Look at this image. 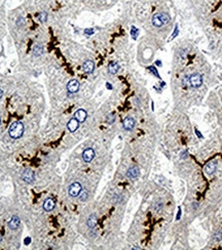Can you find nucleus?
Returning <instances> with one entry per match:
<instances>
[{"mask_svg":"<svg viewBox=\"0 0 222 250\" xmlns=\"http://www.w3.org/2000/svg\"><path fill=\"white\" fill-rule=\"evenodd\" d=\"M9 136L13 139H20L24 133V124L20 121L13 122L9 127Z\"/></svg>","mask_w":222,"mask_h":250,"instance_id":"f257e3e1","label":"nucleus"},{"mask_svg":"<svg viewBox=\"0 0 222 250\" xmlns=\"http://www.w3.org/2000/svg\"><path fill=\"white\" fill-rule=\"evenodd\" d=\"M170 22V16H169L167 13L161 12V13H156L152 16V24L154 27L156 28H161L164 25L168 24Z\"/></svg>","mask_w":222,"mask_h":250,"instance_id":"f03ea898","label":"nucleus"},{"mask_svg":"<svg viewBox=\"0 0 222 250\" xmlns=\"http://www.w3.org/2000/svg\"><path fill=\"white\" fill-rule=\"evenodd\" d=\"M188 83H189V85L192 86V87L198 88L203 84V76L198 74V73H195V74H192L191 76H189Z\"/></svg>","mask_w":222,"mask_h":250,"instance_id":"7ed1b4c3","label":"nucleus"},{"mask_svg":"<svg viewBox=\"0 0 222 250\" xmlns=\"http://www.w3.org/2000/svg\"><path fill=\"white\" fill-rule=\"evenodd\" d=\"M81 191H82V187L79 182H73L69 187V195L71 197H77V196H79Z\"/></svg>","mask_w":222,"mask_h":250,"instance_id":"20e7f679","label":"nucleus"},{"mask_svg":"<svg viewBox=\"0 0 222 250\" xmlns=\"http://www.w3.org/2000/svg\"><path fill=\"white\" fill-rule=\"evenodd\" d=\"M34 178H35V175H34V172H33L31 169H26L24 170V172L22 173V179L27 182V184H31V182L34 181Z\"/></svg>","mask_w":222,"mask_h":250,"instance_id":"39448f33","label":"nucleus"},{"mask_svg":"<svg viewBox=\"0 0 222 250\" xmlns=\"http://www.w3.org/2000/svg\"><path fill=\"white\" fill-rule=\"evenodd\" d=\"M67 89H68L70 93H75V92L79 90V82L75 79L70 80L67 84Z\"/></svg>","mask_w":222,"mask_h":250,"instance_id":"423d86ee","label":"nucleus"},{"mask_svg":"<svg viewBox=\"0 0 222 250\" xmlns=\"http://www.w3.org/2000/svg\"><path fill=\"white\" fill-rule=\"evenodd\" d=\"M95 158V151L92 148L86 149L82 153V159L84 162H91L93 159Z\"/></svg>","mask_w":222,"mask_h":250,"instance_id":"0eeeda50","label":"nucleus"},{"mask_svg":"<svg viewBox=\"0 0 222 250\" xmlns=\"http://www.w3.org/2000/svg\"><path fill=\"white\" fill-rule=\"evenodd\" d=\"M122 125H123V128H125L126 130H132V129L135 127V125H136V121H135L134 118L126 117V119L123 120Z\"/></svg>","mask_w":222,"mask_h":250,"instance_id":"6e6552de","label":"nucleus"},{"mask_svg":"<svg viewBox=\"0 0 222 250\" xmlns=\"http://www.w3.org/2000/svg\"><path fill=\"white\" fill-rule=\"evenodd\" d=\"M82 70L86 74H92L95 70V63L93 61H86L82 65Z\"/></svg>","mask_w":222,"mask_h":250,"instance_id":"1a4fd4ad","label":"nucleus"},{"mask_svg":"<svg viewBox=\"0 0 222 250\" xmlns=\"http://www.w3.org/2000/svg\"><path fill=\"white\" fill-rule=\"evenodd\" d=\"M86 117H88V114H86V112L84 111L83 109H79V110H77L74 114V118L77 119V121L79 123H82L86 121Z\"/></svg>","mask_w":222,"mask_h":250,"instance_id":"9d476101","label":"nucleus"},{"mask_svg":"<svg viewBox=\"0 0 222 250\" xmlns=\"http://www.w3.org/2000/svg\"><path fill=\"white\" fill-rule=\"evenodd\" d=\"M216 168H217V163L215 161H211L209 162L208 164L205 166V172L207 173V174H212V173L215 172Z\"/></svg>","mask_w":222,"mask_h":250,"instance_id":"9b49d317","label":"nucleus"},{"mask_svg":"<svg viewBox=\"0 0 222 250\" xmlns=\"http://www.w3.org/2000/svg\"><path fill=\"white\" fill-rule=\"evenodd\" d=\"M78 126H79V122L77 121V119H75V118H72V119L69 120L68 124H67V128L69 129V131H71V132H74V131L77 130Z\"/></svg>","mask_w":222,"mask_h":250,"instance_id":"f8f14e48","label":"nucleus"},{"mask_svg":"<svg viewBox=\"0 0 222 250\" xmlns=\"http://www.w3.org/2000/svg\"><path fill=\"white\" fill-rule=\"evenodd\" d=\"M55 206H56V202L54 201V199L52 198L46 199L43 203V209L45 210V211H52V210L55 208Z\"/></svg>","mask_w":222,"mask_h":250,"instance_id":"ddd939ff","label":"nucleus"},{"mask_svg":"<svg viewBox=\"0 0 222 250\" xmlns=\"http://www.w3.org/2000/svg\"><path fill=\"white\" fill-rule=\"evenodd\" d=\"M20 224H21L20 218L16 215H15V216H13V217L10 218L9 223H8V227H9L10 230H16L20 227Z\"/></svg>","mask_w":222,"mask_h":250,"instance_id":"4468645a","label":"nucleus"},{"mask_svg":"<svg viewBox=\"0 0 222 250\" xmlns=\"http://www.w3.org/2000/svg\"><path fill=\"white\" fill-rule=\"evenodd\" d=\"M139 174H140V170H139V168L137 167V166L131 167L130 169L128 170V172H126V175H128V178H138Z\"/></svg>","mask_w":222,"mask_h":250,"instance_id":"2eb2a0df","label":"nucleus"},{"mask_svg":"<svg viewBox=\"0 0 222 250\" xmlns=\"http://www.w3.org/2000/svg\"><path fill=\"white\" fill-rule=\"evenodd\" d=\"M118 70H119V65L117 63H115V62H111V63L109 64L108 72L110 73V74H112V75L116 74V73L118 72Z\"/></svg>","mask_w":222,"mask_h":250,"instance_id":"dca6fc26","label":"nucleus"},{"mask_svg":"<svg viewBox=\"0 0 222 250\" xmlns=\"http://www.w3.org/2000/svg\"><path fill=\"white\" fill-rule=\"evenodd\" d=\"M86 224H88V226L89 227H92V229H93V227H96V224H97V217H96V215L93 214V215L89 216V220H88V223H86Z\"/></svg>","mask_w":222,"mask_h":250,"instance_id":"f3484780","label":"nucleus"},{"mask_svg":"<svg viewBox=\"0 0 222 250\" xmlns=\"http://www.w3.org/2000/svg\"><path fill=\"white\" fill-rule=\"evenodd\" d=\"M42 52H43V47H42L41 45H35L34 46L33 53H34L35 57H39V55H41Z\"/></svg>","mask_w":222,"mask_h":250,"instance_id":"a211bd4d","label":"nucleus"},{"mask_svg":"<svg viewBox=\"0 0 222 250\" xmlns=\"http://www.w3.org/2000/svg\"><path fill=\"white\" fill-rule=\"evenodd\" d=\"M39 21H40L41 23H45L47 21V13L45 12H42L39 13Z\"/></svg>","mask_w":222,"mask_h":250,"instance_id":"6ab92c4d","label":"nucleus"},{"mask_svg":"<svg viewBox=\"0 0 222 250\" xmlns=\"http://www.w3.org/2000/svg\"><path fill=\"white\" fill-rule=\"evenodd\" d=\"M86 198H88V192L86 191H81L80 194H79V199H80V201H86Z\"/></svg>","mask_w":222,"mask_h":250,"instance_id":"aec40b11","label":"nucleus"},{"mask_svg":"<svg viewBox=\"0 0 222 250\" xmlns=\"http://www.w3.org/2000/svg\"><path fill=\"white\" fill-rule=\"evenodd\" d=\"M106 120H107V122L109 123V124H112V123L114 122V120H115L114 114H109L107 116V118H106Z\"/></svg>","mask_w":222,"mask_h":250,"instance_id":"412c9836","label":"nucleus"},{"mask_svg":"<svg viewBox=\"0 0 222 250\" xmlns=\"http://www.w3.org/2000/svg\"><path fill=\"white\" fill-rule=\"evenodd\" d=\"M214 240L215 241H221L222 240V232H217V233H215V235H214Z\"/></svg>","mask_w":222,"mask_h":250,"instance_id":"4be33fe9","label":"nucleus"},{"mask_svg":"<svg viewBox=\"0 0 222 250\" xmlns=\"http://www.w3.org/2000/svg\"><path fill=\"white\" fill-rule=\"evenodd\" d=\"M132 36H133L134 39H136L137 36H138V30L135 27H132Z\"/></svg>","mask_w":222,"mask_h":250,"instance_id":"5701e85b","label":"nucleus"},{"mask_svg":"<svg viewBox=\"0 0 222 250\" xmlns=\"http://www.w3.org/2000/svg\"><path fill=\"white\" fill-rule=\"evenodd\" d=\"M149 70H150V71L152 72L153 74L155 75V76H157V77H159V76H158V73H157V71H156V70H155V68H154V67H150V68H149Z\"/></svg>","mask_w":222,"mask_h":250,"instance_id":"b1692460","label":"nucleus"},{"mask_svg":"<svg viewBox=\"0 0 222 250\" xmlns=\"http://www.w3.org/2000/svg\"><path fill=\"white\" fill-rule=\"evenodd\" d=\"M84 33H86V35H92V34H94V30L93 29H86V31H84Z\"/></svg>","mask_w":222,"mask_h":250,"instance_id":"393cba45","label":"nucleus"},{"mask_svg":"<svg viewBox=\"0 0 222 250\" xmlns=\"http://www.w3.org/2000/svg\"><path fill=\"white\" fill-rule=\"evenodd\" d=\"M30 241H31V240H30V238H27L26 240H25V244H29V243H30Z\"/></svg>","mask_w":222,"mask_h":250,"instance_id":"a878e982","label":"nucleus"},{"mask_svg":"<svg viewBox=\"0 0 222 250\" xmlns=\"http://www.w3.org/2000/svg\"><path fill=\"white\" fill-rule=\"evenodd\" d=\"M180 213H181V210H180V208H179V212H178V216H177V220L180 218Z\"/></svg>","mask_w":222,"mask_h":250,"instance_id":"bb28decb","label":"nucleus"},{"mask_svg":"<svg viewBox=\"0 0 222 250\" xmlns=\"http://www.w3.org/2000/svg\"><path fill=\"white\" fill-rule=\"evenodd\" d=\"M196 134H198V136H199V137H203V136H202V134H201V133H199V132H198V130H196Z\"/></svg>","mask_w":222,"mask_h":250,"instance_id":"cd10ccee","label":"nucleus"},{"mask_svg":"<svg viewBox=\"0 0 222 250\" xmlns=\"http://www.w3.org/2000/svg\"><path fill=\"white\" fill-rule=\"evenodd\" d=\"M2 95H3V91H2L1 89H0V99L2 97Z\"/></svg>","mask_w":222,"mask_h":250,"instance_id":"c85d7f7f","label":"nucleus"},{"mask_svg":"<svg viewBox=\"0 0 222 250\" xmlns=\"http://www.w3.org/2000/svg\"><path fill=\"white\" fill-rule=\"evenodd\" d=\"M156 65H162V63H161V62L158 61V62H156Z\"/></svg>","mask_w":222,"mask_h":250,"instance_id":"c756f323","label":"nucleus"},{"mask_svg":"<svg viewBox=\"0 0 222 250\" xmlns=\"http://www.w3.org/2000/svg\"><path fill=\"white\" fill-rule=\"evenodd\" d=\"M2 240V236H1V234H0V241Z\"/></svg>","mask_w":222,"mask_h":250,"instance_id":"7c9ffc66","label":"nucleus"}]
</instances>
